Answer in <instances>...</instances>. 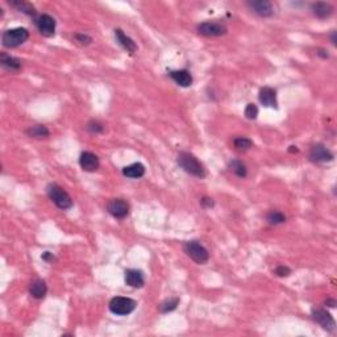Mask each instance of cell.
Instances as JSON below:
<instances>
[{"label":"cell","mask_w":337,"mask_h":337,"mask_svg":"<svg viewBox=\"0 0 337 337\" xmlns=\"http://www.w3.org/2000/svg\"><path fill=\"white\" fill-rule=\"evenodd\" d=\"M177 162L190 176L196 177V178H204V177L207 176L206 169L203 166L202 162L199 161L194 154L189 153V152H180L178 154V157H177Z\"/></svg>","instance_id":"1"},{"label":"cell","mask_w":337,"mask_h":337,"mask_svg":"<svg viewBox=\"0 0 337 337\" xmlns=\"http://www.w3.org/2000/svg\"><path fill=\"white\" fill-rule=\"evenodd\" d=\"M48 195L50 200L59 208V210H69L72 207V199L69 195L68 191L55 183H50L48 186Z\"/></svg>","instance_id":"2"},{"label":"cell","mask_w":337,"mask_h":337,"mask_svg":"<svg viewBox=\"0 0 337 337\" xmlns=\"http://www.w3.org/2000/svg\"><path fill=\"white\" fill-rule=\"evenodd\" d=\"M29 38V32L25 28H12L3 33L1 42L5 48H18L27 42Z\"/></svg>","instance_id":"3"},{"label":"cell","mask_w":337,"mask_h":337,"mask_svg":"<svg viewBox=\"0 0 337 337\" xmlns=\"http://www.w3.org/2000/svg\"><path fill=\"white\" fill-rule=\"evenodd\" d=\"M183 250L187 256L199 265H204L210 260V253L199 241H187L183 245Z\"/></svg>","instance_id":"4"},{"label":"cell","mask_w":337,"mask_h":337,"mask_svg":"<svg viewBox=\"0 0 337 337\" xmlns=\"http://www.w3.org/2000/svg\"><path fill=\"white\" fill-rule=\"evenodd\" d=\"M109 311L113 315H119V316H126V315L132 314L137 307L136 301H133L132 298L126 297H115L109 302Z\"/></svg>","instance_id":"5"},{"label":"cell","mask_w":337,"mask_h":337,"mask_svg":"<svg viewBox=\"0 0 337 337\" xmlns=\"http://www.w3.org/2000/svg\"><path fill=\"white\" fill-rule=\"evenodd\" d=\"M312 319L319 324L320 327L329 333H333L336 331V321L333 319V316L329 314L328 311L324 308H314L311 312Z\"/></svg>","instance_id":"6"},{"label":"cell","mask_w":337,"mask_h":337,"mask_svg":"<svg viewBox=\"0 0 337 337\" xmlns=\"http://www.w3.org/2000/svg\"><path fill=\"white\" fill-rule=\"evenodd\" d=\"M196 29H198L199 35L206 37L224 36L228 32L227 25H224L223 23H217V21H206V23L199 24Z\"/></svg>","instance_id":"7"},{"label":"cell","mask_w":337,"mask_h":337,"mask_svg":"<svg viewBox=\"0 0 337 337\" xmlns=\"http://www.w3.org/2000/svg\"><path fill=\"white\" fill-rule=\"evenodd\" d=\"M107 211L116 219H125L129 213V204L124 199H111L107 204Z\"/></svg>","instance_id":"8"},{"label":"cell","mask_w":337,"mask_h":337,"mask_svg":"<svg viewBox=\"0 0 337 337\" xmlns=\"http://www.w3.org/2000/svg\"><path fill=\"white\" fill-rule=\"evenodd\" d=\"M37 29L44 37H53L55 33V20L50 15L42 14L36 18Z\"/></svg>","instance_id":"9"},{"label":"cell","mask_w":337,"mask_h":337,"mask_svg":"<svg viewBox=\"0 0 337 337\" xmlns=\"http://www.w3.org/2000/svg\"><path fill=\"white\" fill-rule=\"evenodd\" d=\"M310 160L316 163L331 162L333 160V153L325 145L316 144L310 150Z\"/></svg>","instance_id":"10"},{"label":"cell","mask_w":337,"mask_h":337,"mask_svg":"<svg viewBox=\"0 0 337 337\" xmlns=\"http://www.w3.org/2000/svg\"><path fill=\"white\" fill-rule=\"evenodd\" d=\"M249 8L261 18H271L274 15V7L267 0H253L248 3Z\"/></svg>","instance_id":"11"},{"label":"cell","mask_w":337,"mask_h":337,"mask_svg":"<svg viewBox=\"0 0 337 337\" xmlns=\"http://www.w3.org/2000/svg\"><path fill=\"white\" fill-rule=\"evenodd\" d=\"M79 165L87 173H94L99 169L100 161L96 154L91 152H83L79 157Z\"/></svg>","instance_id":"12"},{"label":"cell","mask_w":337,"mask_h":337,"mask_svg":"<svg viewBox=\"0 0 337 337\" xmlns=\"http://www.w3.org/2000/svg\"><path fill=\"white\" fill-rule=\"evenodd\" d=\"M125 284L133 288H141L145 284L144 273L137 269L125 270Z\"/></svg>","instance_id":"13"},{"label":"cell","mask_w":337,"mask_h":337,"mask_svg":"<svg viewBox=\"0 0 337 337\" xmlns=\"http://www.w3.org/2000/svg\"><path fill=\"white\" fill-rule=\"evenodd\" d=\"M261 104H264L265 107L277 108L278 107V102H277V91L271 87H262L258 94Z\"/></svg>","instance_id":"14"},{"label":"cell","mask_w":337,"mask_h":337,"mask_svg":"<svg viewBox=\"0 0 337 337\" xmlns=\"http://www.w3.org/2000/svg\"><path fill=\"white\" fill-rule=\"evenodd\" d=\"M115 37H116L117 42L122 45V48L124 50H126L129 54H135L137 52V45L136 42L129 36H126L125 33L122 31V29H115Z\"/></svg>","instance_id":"15"},{"label":"cell","mask_w":337,"mask_h":337,"mask_svg":"<svg viewBox=\"0 0 337 337\" xmlns=\"http://www.w3.org/2000/svg\"><path fill=\"white\" fill-rule=\"evenodd\" d=\"M170 77L180 87H190L193 85V75L190 74L189 70H174L170 71Z\"/></svg>","instance_id":"16"},{"label":"cell","mask_w":337,"mask_h":337,"mask_svg":"<svg viewBox=\"0 0 337 337\" xmlns=\"http://www.w3.org/2000/svg\"><path fill=\"white\" fill-rule=\"evenodd\" d=\"M0 63H1V66H3L5 70H8V71L11 72L18 71V70L21 69V61L18 58H16V57L9 55V54L7 53L0 54Z\"/></svg>","instance_id":"17"},{"label":"cell","mask_w":337,"mask_h":337,"mask_svg":"<svg viewBox=\"0 0 337 337\" xmlns=\"http://www.w3.org/2000/svg\"><path fill=\"white\" fill-rule=\"evenodd\" d=\"M46 292H48V286L42 279H35L29 286V294L35 299H44L46 297Z\"/></svg>","instance_id":"18"},{"label":"cell","mask_w":337,"mask_h":337,"mask_svg":"<svg viewBox=\"0 0 337 337\" xmlns=\"http://www.w3.org/2000/svg\"><path fill=\"white\" fill-rule=\"evenodd\" d=\"M311 11L312 14L319 18H327L333 14V7L329 3H324V1H318L311 5Z\"/></svg>","instance_id":"19"},{"label":"cell","mask_w":337,"mask_h":337,"mask_svg":"<svg viewBox=\"0 0 337 337\" xmlns=\"http://www.w3.org/2000/svg\"><path fill=\"white\" fill-rule=\"evenodd\" d=\"M123 174L126 178H132V179H139L145 176V166L140 162L130 163L129 166H125L123 169Z\"/></svg>","instance_id":"20"},{"label":"cell","mask_w":337,"mask_h":337,"mask_svg":"<svg viewBox=\"0 0 337 337\" xmlns=\"http://www.w3.org/2000/svg\"><path fill=\"white\" fill-rule=\"evenodd\" d=\"M9 4L12 5L14 8L18 9V12H23V14L28 15V16L36 18L37 11L35 8V5L28 3L25 0H12V1H9Z\"/></svg>","instance_id":"21"},{"label":"cell","mask_w":337,"mask_h":337,"mask_svg":"<svg viewBox=\"0 0 337 337\" xmlns=\"http://www.w3.org/2000/svg\"><path fill=\"white\" fill-rule=\"evenodd\" d=\"M27 135L32 139H46L50 136V130L46 128L45 125H33L31 128H28Z\"/></svg>","instance_id":"22"},{"label":"cell","mask_w":337,"mask_h":337,"mask_svg":"<svg viewBox=\"0 0 337 337\" xmlns=\"http://www.w3.org/2000/svg\"><path fill=\"white\" fill-rule=\"evenodd\" d=\"M178 304H179V298H177V297L169 298V299L163 301L161 304L158 306V310H160L161 314H169V312H171V311L177 310Z\"/></svg>","instance_id":"23"},{"label":"cell","mask_w":337,"mask_h":337,"mask_svg":"<svg viewBox=\"0 0 337 337\" xmlns=\"http://www.w3.org/2000/svg\"><path fill=\"white\" fill-rule=\"evenodd\" d=\"M230 169L231 171H233L234 174H236L237 177H240V178H245L248 174V169L247 166H245V163L241 161H238V160H234V161L231 162Z\"/></svg>","instance_id":"24"},{"label":"cell","mask_w":337,"mask_h":337,"mask_svg":"<svg viewBox=\"0 0 337 337\" xmlns=\"http://www.w3.org/2000/svg\"><path fill=\"white\" fill-rule=\"evenodd\" d=\"M233 145L238 152H248L253 146V141L248 137H237L233 140Z\"/></svg>","instance_id":"25"},{"label":"cell","mask_w":337,"mask_h":337,"mask_svg":"<svg viewBox=\"0 0 337 337\" xmlns=\"http://www.w3.org/2000/svg\"><path fill=\"white\" fill-rule=\"evenodd\" d=\"M266 220L269 221L271 225L284 224V221H286V216L281 211H270L267 213V216H266Z\"/></svg>","instance_id":"26"},{"label":"cell","mask_w":337,"mask_h":337,"mask_svg":"<svg viewBox=\"0 0 337 337\" xmlns=\"http://www.w3.org/2000/svg\"><path fill=\"white\" fill-rule=\"evenodd\" d=\"M86 128H87L89 132L94 133V135H99V133H103L104 132V125L100 122H98V120H91Z\"/></svg>","instance_id":"27"},{"label":"cell","mask_w":337,"mask_h":337,"mask_svg":"<svg viewBox=\"0 0 337 337\" xmlns=\"http://www.w3.org/2000/svg\"><path fill=\"white\" fill-rule=\"evenodd\" d=\"M245 117L249 120H256L258 116V107L254 103H249L245 108Z\"/></svg>","instance_id":"28"},{"label":"cell","mask_w":337,"mask_h":337,"mask_svg":"<svg viewBox=\"0 0 337 337\" xmlns=\"http://www.w3.org/2000/svg\"><path fill=\"white\" fill-rule=\"evenodd\" d=\"M274 274L277 275V277H281V278H286V277H288V275L291 274V269H290L288 266L279 265L278 267H275Z\"/></svg>","instance_id":"29"},{"label":"cell","mask_w":337,"mask_h":337,"mask_svg":"<svg viewBox=\"0 0 337 337\" xmlns=\"http://www.w3.org/2000/svg\"><path fill=\"white\" fill-rule=\"evenodd\" d=\"M74 38H75V41L79 42L81 45H90L91 42H92V38H91L89 35H85V33H77V35L74 36Z\"/></svg>","instance_id":"30"},{"label":"cell","mask_w":337,"mask_h":337,"mask_svg":"<svg viewBox=\"0 0 337 337\" xmlns=\"http://www.w3.org/2000/svg\"><path fill=\"white\" fill-rule=\"evenodd\" d=\"M200 204H202L203 208L210 210V208H213V206H215V202H213V199L212 198L204 196V198H202V200H200Z\"/></svg>","instance_id":"31"},{"label":"cell","mask_w":337,"mask_h":337,"mask_svg":"<svg viewBox=\"0 0 337 337\" xmlns=\"http://www.w3.org/2000/svg\"><path fill=\"white\" fill-rule=\"evenodd\" d=\"M42 260L46 261V262H53V261L55 260V257L53 256V253L45 252L44 254H42Z\"/></svg>","instance_id":"32"},{"label":"cell","mask_w":337,"mask_h":337,"mask_svg":"<svg viewBox=\"0 0 337 337\" xmlns=\"http://www.w3.org/2000/svg\"><path fill=\"white\" fill-rule=\"evenodd\" d=\"M318 55H319V57H321V58H323V59H327L329 57L328 50L319 49V50H318Z\"/></svg>","instance_id":"33"},{"label":"cell","mask_w":337,"mask_h":337,"mask_svg":"<svg viewBox=\"0 0 337 337\" xmlns=\"http://www.w3.org/2000/svg\"><path fill=\"white\" fill-rule=\"evenodd\" d=\"M336 301L335 299H332V298H328L327 301H325V306L327 307H331V308H335L336 307Z\"/></svg>","instance_id":"34"},{"label":"cell","mask_w":337,"mask_h":337,"mask_svg":"<svg viewBox=\"0 0 337 337\" xmlns=\"http://www.w3.org/2000/svg\"><path fill=\"white\" fill-rule=\"evenodd\" d=\"M331 40H332V44L333 45H336L337 41H336V32H332V35H331Z\"/></svg>","instance_id":"35"},{"label":"cell","mask_w":337,"mask_h":337,"mask_svg":"<svg viewBox=\"0 0 337 337\" xmlns=\"http://www.w3.org/2000/svg\"><path fill=\"white\" fill-rule=\"evenodd\" d=\"M288 150H290L291 153H298V152H299L297 146H290V149H288Z\"/></svg>","instance_id":"36"}]
</instances>
